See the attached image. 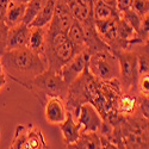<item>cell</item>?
I'll return each instance as SVG.
<instances>
[{"label":"cell","mask_w":149,"mask_h":149,"mask_svg":"<svg viewBox=\"0 0 149 149\" xmlns=\"http://www.w3.org/2000/svg\"><path fill=\"white\" fill-rule=\"evenodd\" d=\"M25 147L28 149H47L45 141L42 135V131L33 127H28V135H26V143Z\"/></svg>","instance_id":"18"},{"label":"cell","mask_w":149,"mask_h":149,"mask_svg":"<svg viewBox=\"0 0 149 149\" xmlns=\"http://www.w3.org/2000/svg\"><path fill=\"white\" fill-rule=\"evenodd\" d=\"M8 26L5 22H0V57L7 50V36H8Z\"/></svg>","instance_id":"25"},{"label":"cell","mask_w":149,"mask_h":149,"mask_svg":"<svg viewBox=\"0 0 149 149\" xmlns=\"http://www.w3.org/2000/svg\"><path fill=\"white\" fill-rule=\"evenodd\" d=\"M6 77H7V75H6V73H5V70H4V67H3V65H1V61H0V91L4 88V86H5L6 82H7V78H6Z\"/></svg>","instance_id":"31"},{"label":"cell","mask_w":149,"mask_h":149,"mask_svg":"<svg viewBox=\"0 0 149 149\" xmlns=\"http://www.w3.org/2000/svg\"><path fill=\"white\" fill-rule=\"evenodd\" d=\"M68 88L69 86L65 82L58 72L47 69L30 82L28 90L35 94L42 105H44L48 99L53 97L66 100L68 95Z\"/></svg>","instance_id":"3"},{"label":"cell","mask_w":149,"mask_h":149,"mask_svg":"<svg viewBox=\"0 0 149 149\" xmlns=\"http://www.w3.org/2000/svg\"><path fill=\"white\" fill-rule=\"evenodd\" d=\"M68 38L70 40V42L73 43V45L77 48V50L80 53L86 49V42H85V35H84V30L80 22H78L77 19H74L73 24L70 25L68 32Z\"/></svg>","instance_id":"17"},{"label":"cell","mask_w":149,"mask_h":149,"mask_svg":"<svg viewBox=\"0 0 149 149\" xmlns=\"http://www.w3.org/2000/svg\"><path fill=\"white\" fill-rule=\"evenodd\" d=\"M136 90L140 92L142 97H149V74H141V75H139Z\"/></svg>","instance_id":"24"},{"label":"cell","mask_w":149,"mask_h":149,"mask_svg":"<svg viewBox=\"0 0 149 149\" xmlns=\"http://www.w3.org/2000/svg\"><path fill=\"white\" fill-rule=\"evenodd\" d=\"M116 1H117L116 7H117L118 12L120 13V12H123V11H125V10L131 8L132 3H134V0H116Z\"/></svg>","instance_id":"29"},{"label":"cell","mask_w":149,"mask_h":149,"mask_svg":"<svg viewBox=\"0 0 149 149\" xmlns=\"http://www.w3.org/2000/svg\"><path fill=\"white\" fill-rule=\"evenodd\" d=\"M30 36V26L24 23H20L16 26L8 29L7 36V50L28 47Z\"/></svg>","instance_id":"10"},{"label":"cell","mask_w":149,"mask_h":149,"mask_svg":"<svg viewBox=\"0 0 149 149\" xmlns=\"http://www.w3.org/2000/svg\"><path fill=\"white\" fill-rule=\"evenodd\" d=\"M77 54H79V52L68 38V35L49 24L44 48L48 69L60 72V69Z\"/></svg>","instance_id":"2"},{"label":"cell","mask_w":149,"mask_h":149,"mask_svg":"<svg viewBox=\"0 0 149 149\" xmlns=\"http://www.w3.org/2000/svg\"><path fill=\"white\" fill-rule=\"evenodd\" d=\"M61 132H62V137H63V142L66 147H69L70 144L75 143L77 140L80 136V128L78 125V123L74 119L73 115L68 111L67 118L65 119L63 123H61L58 125Z\"/></svg>","instance_id":"11"},{"label":"cell","mask_w":149,"mask_h":149,"mask_svg":"<svg viewBox=\"0 0 149 149\" xmlns=\"http://www.w3.org/2000/svg\"><path fill=\"white\" fill-rule=\"evenodd\" d=\"M11 0H0V22H4Z\"/></svg>","instance_id":"30"},{"label":"cell","mask_w":149,"mask_h":149,"mask_svg":"<svg viewBox=\"0 0 149 149\" xmlns=\"http://www.w3.org/2000/svg\"><path fill=\"white\" fill-rule=\"evenodd\" d=\"M26 135H28V127L18 125L16 128L13 140H12V143L8 149H23L26 143Z\"/></svg>","instance_id":"22"},{"label":"cell","mask_w":149,"mask_h":149,"mask_svg":"<svg viewBox=\"0 0 149 149\" xmlns=\"http://www.w3.org/2000/svg\"><path fill=\"white\" fill-rule=\"evenodd\" d=\"M119 65V82L124 91L130 93L136 90L139 80V61L135 50H119L115 52Z\"/></svg>","instance_id":"5"},{"label":"cell","mask_w":149,"mask_h":149,"mask_svg":"<svg viewBox=\"0 0 149 149\" xmlns=\"http://www.w3.org/2000/svg\"><path fill=\"white\" fill-rule=\"evenodd\" d=\"M118 18H110L105 20H94V26L100 36V38L110 47L112 50L117 42V29H118Z\"/></svg>","instance_id":"9"},{"label":"cell","mask_w":149,"mask_h":149,"mask_svg":"<svg viewBox=\"0 0 149 149\" xmlns=\"http://www.w3.org/2000/svg\"><path fill=\"white\" fill-rule=\"evenodd\" d=\"M149 35V13L142 17V23H141V30H140V37L144 42L147 36Z\"/></svg>","instance_id":"27"},{"label":"cell","mask_w":149,"mask_h":149,"mask_svg":"<svg viewBox=\"0 0 149 149\" xmlns=\"http://www.w3.org/2000/svg\"><path fill=\"white\" fill-rule=\"evenodd\" d=\"M47 31H48V26L30 28V36H29V43H28L29 49L42 55L43 57H44V48H45V41H47Z\"/></svg>","instance_id":"14"},{"label":"cell","mask_w":149,"mask_h":149,"mask_svg":"<svg viewBox=\"0 0 149 149\" xmlns=\"http://www.w3.org/2000/svg\"><path fill=\"white\" fill-rule=\"evenodd\" d=\"M48 3V0H30L26 4V10H25V16H24L23 23L30 25L31 22L35 19L37 13L43 8V6Z\"/></svg>","instance_id":"20"},{"label":"cell","mask_w":149,"mask_h":149,"mask_svg":"<svg viewBox=\"0 0 149 149\" xmlns=\"http://www.w3.org/2000/svg\"><path fill=\"white\" fill-rule=\"evenodd\" d=\"M90 56H91L90 52L87 49H85V50L77 54L68 63H66L60 69V72H58L60 75L62 77V79L65 80V82L68 86L72 85L79 77L82 75V73L88 67Z\"/></svg>","instance_id":"7"},{"label":"cell","mask_w":149,"mask_h":149,"mask_svg":"<svg viewBox=\"0 0 149 149\" xmlns=\"http://www.w3.org/2000/svg\"><path fill=\"white\" fill-rule=\"evenodd\" d=\"M103 3H105L106 5H110V6H112V7H116V4H117V1L116 0H102ZM117 8V7H116Z\"/></svg>","instance_id":"33"},{"label":"cell","mask_w":149,"mask_h":149,"mask_svg":"<svg viewBox=\"0 0 149 149\" xmlns=\"http://www.w3.org/2000/svg\"><path fill=\"white\" fill-rule=\"evenodd\" d=\"M25 10H26V4H18V3L11 1L7 8L5 20H4L6 23V25L8 28H12L23 23L24 16H25Z\"/></svg>","instance_id":"15"},{"label":"cell","mask_w":149,"mask_h":149,"mask_svg":"<svg viewBox=\"0 0 149 149\" xmlns=\"http://www.w3.org/2000/svg\"><path fill=\"white\" fill-rule=\"evenodd\" d=\"M0 137H1V131H0Z\"/></svg>","instance_id":"35"},{"label":"cell","mask_w":149,"mask_h":149,"mask_svg":"<svg viewBox=\"0 0 149 149\" xmlns=\"http://www.w3.org/2000/svg\"><path fill=\"white\" fill-rule=\"evenodd\" d=\"M0 61L6 75L26 90L36 77L48 69L45 58L28 47L6 50Z\"/></svg>","instance_id":"1"},{"label":"cell","mask_w":149,"mask_h":149,"mask_svg":"<svg viewBox=\"0 0 149 149\" xmlns=\"http://www.w3.org/2000/svg\"><path fill=\"white\" fill-rule=\"evenodd\" d=\"M102 149H119L116 144H113L112 142H110L107 139L103 137V146H102Z\"/></svg>","instance_id":"32"},{"label":"cell","mask_w":149,"mask_h":149,"mask_svg":"<svg viewBox=\"0 0 149 149\" xmlns=\"http://www.w3.org/2000/svg\"><path fill=\"white\" fill-rule=\"evenodd\" d=\"M57 0H48V3L43 6V8L37 13L35 19L31 22L30 28H47L54 18L56 10Z\"/></svg>","instance_id":"12"},{"label":"cell","mask_w":149,"mask_h":149,"mask_svg":"<svg viewBox=\"0 0 149 149\" xmlns=\"http://www.w3.org/2000/svg\"><path fill=\"white\" fill-rule=\"evenodd\" d=\"M103 137L99 132H86L80 134L75 143L67 147L68 149H102Z\"/></svg>","instance_id":"13"},{"label":"cell","mask_w":149,"mask_h":149,"mask_svg":"<svg viewBox=\"0 0 149 149\" xmlns=\"http://www.w3.org/2000/svg\"><path fill=\"white\" fill-rule=\"evenodd\" d=\"M92 17L94 20H105V19H110V18L119 17V12L116 7L106 5L102 0H98L97 3L93 4Z\"/></svg>","instance_id":"16"},{"label":"cell","mask_w":149,"mask_h":149,"mask_svg":"<svg viewBox=\"0 0 149 149\" xmlns=\"http://www.w3.org/2000/svg\"><path fill=\"white\" fill-rule=\"evenodd\" d=\"M88 70L92 75L102 81H112L119 78V65L112 50H103L91 54Z\"/></svg>","instance_id":"4"},{"label":"cell","mask_w":149,"mask_h":149,"mask_svg":"<svg viewBox=\"0 0 149 149\" xmlns=\"http://www.w3.org/2000/svg\"><path fill=\"white\" fill-rule=\"evenodd\" d=\"M117 111L122 115H131L135 112L136 107H137V100L135 97H131L129 94H124L118 98L117 100Z\"/></svg>","instance_id":"19"},{"label":"cell","mask_w":149,"mask_h":149,"mask_svg":"<svg viewBox=\"0 0 149 149\" xmlns=\"http://www.w3.org/2000/svg\"><path fill=\"white\" fill-rule=\"evenodd\" d=\"M137 106L140 107L143 116L149 118V97H142L140 103H137Z\"/></svg>","instance_id":"28"},{"label":"cell","mask_w":149,"mask_h":149,"mask_svg":"<svg viewBox=\"0 0 149 149\" xmlns=\"http://www.w3.org/2000/svg\"><path fill=\"white\" fill-rule=\"evenodd\" d=\"M68 110L65 100L57 97L49 98L44 104V117L45 120L52 125H60L67 118Z\"/></svg>","instance_id":"8"},{"label":"cell","mask_w":149,"mask_h":149,"mask_svg":"<svg viewBox=\"0 0 149 149\" xmlns=\"http://www.w3.org/2000/svg\"><path fill=\"white\" fill-rule=\"evenodd\" d=\"M119 16L125 20L129 25L140 35V30H141V23H142V17L136 13V12L132 10V8H129V10H125L119 13Z\"/></svg>","instance_id":"21"},{"label":"cell","mask_w":149,"mask_h":149,"mask_svg":"<svg viewBox=\"0 0 149 149\" xmlns=\"http://www.w3.org/2000/svg\"><path fill=\"white\" fill-rule=\"evenodd\" d=\"M139 61V74H149V49L143 44L139 50H135Z\"/></svg>","instance_id":"23"},{"label":"cell","mask_w":149,"mask_h":149,"mask_svg":"<svg viewBox=\"0 0 149 149\" xmlns=\"http://www.w3.org/2000/svg\"><path fill=\"white\" fill-rule=\"evenodd\" d=\"M75 117L80 128V134L100 132L104 125V119L100 112L92 103H84L80 106Z\"/></svg>","instance_id":"6"},{"label":"cell","mask_w":149,"mask_h":149,"mask_svg":"<svg viewBox=\"0 0 149 149\" xmlns=\"http://www.w3.org/2000/svg\"><path fill=\"white\" fill-rule=\"evenodd\" d=\"M11 1L13 3H18V4H28L30 0H11Z\"/></svg>","instance_id":"34"},{"label":"cell","mask_w":149,"mask_h":149,"mask_svg":"<svg viewBox=\"0 0 149 149\" xmlns=\"http://www.w3.org/2000/svg\"><path fill=\"white\" fill-rule=\"evenodd\" d=\"M131 8L141 17L149 13V0H134Z\"/></svg>","instance_id":"26"}]
</instances>
